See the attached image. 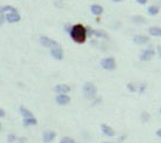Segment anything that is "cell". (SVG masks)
<instances>
[{
  "mask_svg": "<svg viewBox=\"0 0 161 143\" xmlns=\"http://www.w3.org/2000/svg\"><path fill=\"white\" fill-rule=\"evenodd\" d=\"M1 129H3V124H1V122H0V131H1Z\"/></svg>",
  "mask_w": 161,
  "mask_h": 143,
  "instance_id": "e575fe53",
  "label": "cell"
},
{
  "mask_svg": "<svg viewBox=\"0 0 161 143\" xmlns=\"http://www.w3.org/2000/svg\"><path fill=\"white\" fill-rule=\"evenodd\" d=\"M55 102L59 106H67L71 102V96L68 94H57Z\"/></svg>",
  "mask_w": 161,
  "mask_h": 143,
  "instance_id": "30bf717a",
  "label": "cell"
},
{
  "mask_svg": "<svg viewBox=\"0 0 161 143\" xmlns=\"http://www.w3.org/2000/svg\"><path fill=\"white\" fill-rule=\"evenodd\" d=\"M156 53H158V55L161 57V45L158 46V48H156Z\"/></svg>",
  "mask_w": 161,
  "mask_h": 143,
  "instance_id": "4dcf8cb0",
  "label": "cell"
},
{
  "mask_svg": "<svg viewBox=\"0 0 161 143\" xmlns=\"http://www.w3.org/2000/svg\"><path fill=\"white\" fill-rule=\"evenodd\" d=\"M83 94L87 100H94L98 96V88L91 81H87L83 86Z\"/></svg>",
  "mask_w": 161,
  "mask_h": 143,
  "instance_id": "7a4b0ae2",
  "label": "cell"
},
{
  "mask_svg": "<svg viewBox=\"0 0 161 143\" xmlns=\"http://www.w3.org/2000/svg\"><path fill=\"white\" fill-rule=\"evenodd\" d=\"M100 130H101V134L107 136V137H114L115 136V130L107 123L100 124Z\"/></svg>",
  "mask_w": 161,
  "mask_h": 143,
  "instance_id": "9c48e42d",
  "label": "cell"
},
{
  "mask_svg": "<svg viewBox=\"0 0 161 143\" xmlns=\"http://www.w3.org/2000/svg\"><path fill=\"white\" fill-rule=\"evenodd\" d=\"M71 28H72V26H71L69 24H65V25H63V31H65L66 33L69 34V32H71Z\"/></svg>",
  "mask_w": 161,
  "mask_h": 143,
  "instance_id": "484cf974",
  "label": "cell"
},
{
  "mask_svg": "<svg viewBox=\"0 0 161 143\" xmlns=\"http://www.w3.org/2000/svg\"><path fill=\"white\" fill-rule=\"evenodd\" d=\"M132 21L134 22V24H138V25H140V24H145L146 22V18L143 17V15H133L132 17Z\"/></svg>",
  "mask_w": 161,
  "mask_h": 143,
  "instance_id": "d6986e66",
  "label": "cell"
},
{
  "mask_svg": "<svg viewBox=\"0 0 161 143\" xmlns=\"http://www.w3.org/2000/svg\"><path fill=\"white\" fill-rule=\"evenodd\" d=\"M39 42H40V45H41L43 47L48 48V49H51L52 47H54V46L59 45L58 41H55V40H53V39H51L49 37H45V35H41V37H40Z\"/></svg>",
  "mask_w": 161,
  "mask_h": 143,
  "instance_id": "52a82bcc",
  "label": "cell"
},
{
  "mask_svg": "<svg viewBox=\"0 0 161 143\" xmlns=\"http://www.w3.org/2000/svg\"><path fill=\"white\" fill-rule=\"evenodd\" d=\"M159 114L161 115V107H160V109H159Z\"/></svg>",
  "mask_w": 161,
  "mask_h": 143,
  "instance_id": "d590c367",
  "label": "cell"
},
{
  "mask_svg": "<svg viewBox=\"0 0 161 143\" xmlns=\"http://www.w3.org/2000/svg\"><path fill=\"white\" fill-rule=\"evenodd\" d=\"M69 91H71V87L66 83H59L54 86V93L57 94H68Z\"/></svg>",
  "mask_w": 161,
  "mask_h": 143,
  "instance_id": "7c38bea8",
  "label": "cell"
},
{
  "mask_svg": "<svg viewBox=\"0 0 161 143\" xmlns=\"http://www.w3.org/2000/svg\"><path fill=\"white\" fill-rule=\"evenodd\" d=\"M151 38L148 35H145V34H137L134 35L133 38V42L137 43V45H146V43L149 42Z\"/></svg>",
  "mask_w": 161,
  "mask_h": 143,
  "instance_id": "8fae6325",
  "label": "cell"
},
{
  "mask_svg": "<svg viewBox=\"0 0 161 143\" xmlns=\"http://www.w3.org/2000/svg\"><path fill=\"white\" fill-rule=\"evenodd\" d=\"M93 37L97 39H108V33L103 29H94Z\"/></svg>",
  "mask_w": 161,
  "mask_h": 143,
  "instance_id": "ac0fdd59",
  "label": "cell"
},
{
  "mask_svg": "<svg viewBox=\"0 0 161 143\" xmlns=\"http://www.w3.org/2000/svg\"><path fill=\"white\" fill-rule=\"evenodd\" d=\"M59 143H75V140L73 137H69V136H63L60 138Z\"/></svg>",
  "mask_w": 161,
  "mask_h": 143,
  "instance_id": "603a6c76",
  "label": "cell"
},
{
  "mask_svg": "<svg viewBox=\"0 0 161 143\" xmlns=\"http://www.w3.org/2000/svg\"><path fill=\"white\" fill-rule=\"evenodd\" d=\"M147 89V83L146 82H141V83H139L138 85V93L139 94H143Z\"/></svg>",
  "mask_w": 161,
  "mask_h": 143,
  "instance_id": "7402d4cb",
  "label": "cell"
},
{
  "mask_svg": "<svg viewBox=\"0 0 161 143\" xmlns=\"http://www.w3.org/2000/svg\"><path fill=\"white\" fill-rule=\"evenodd\" d=\"M100 66L103 69L108 72H112L117 68V61L113 57H105L100 61Z\"/></svg>",
  "mask_w": 161,
  "mask_h": 143,
  "instance_id": "3957f363",
  "label": "cell"
},
{
  "mask_svg": "<svg viewBox=\"0 0 161 143\" xmlns=\"http://www.w3.org/2000/svg\"><path fill=\"white\" fill-rule=\"evenodd\" d=\"M140 120H141L142 123H147V122H149V120H151V114L146 111V110H143L141 114H140Z\"/></svg>",
  "mask_w": 161,
  "mask_h": 143,
  "instance_id": "ffe728a7",
  "label": "cell"
},
{
  "mask_svg": "<svg viewBox=\"0 0 161 143\" xmlns=\"http://www.w3.org/2000/svg\"><path fill=\"white\" fill-rule=\"evenodd\" d=\"M155 136H156V137L161 138V128L156 129V131H155Z\"/></svg>",
  "mask_w": 161,
  "mask_h": 143,
  "instance_id": "f546056e",
  "label": "cell"
},
{
  "mask_svg": "<svg viewBox=\"0 0 161 143\" xmlns=\"http://www.w3.org/2000/svg\"><path fill=\"white\" fill-rule=\"evenodd\" d=\"M6 116V111L3 108H0V119H4Z\"/></svg>",
  "mask_w": 161,
  "mask_h": 143,
  "instance_id": "f1b7e54d",
  "label": "cell"
},
{
  "mask_svg": "<svg viewBox=\"0 0 161 143\" xmlns=\"http://www.w3.org/2000/svg\"><path fill=\"white\" fill-rule=\"evenodd\" d=\"M5 22V17H0V26H3Z\"/></svg>",
  "mask_w": 161,
  "mask_h": 143,
  "instance_id": "1f68e13d",
  "label": "cell"
},
{
  "mask_svg": "<svg viewBox=\"0 0 161 143\" xmlns=\"http://www.w3.org/2000/svg\"><path fill=\"white\" fill-rule=\"evenodd\" d=\"M148 34L149 37H156V38H160L161 37V27L160 26H151L148 28Z\"/></svg>",
  "mask_w": 161,
  "mask_h": 143,
  "instance_id": "9a60e30c",
  "label": "cell"
},
{
  "mask_svg": "<svg viewBox=\"0 0 161 143\" xmlns=\"http://www.w3.org/2000/svg\"><path fill=\"white\" fill-rule=\"evenodd\" d=\"M55 137H57V133L54 130H52V129L45 130L44 133H43V136H41L44 143H52L55 140Z\"/></svg>",
  "mask_w": 161,
  "mask_h": 143,
  "instance_id": "ba28073f",
  "label": "cell"
},
{
  "mask_svg": "<svg viewBox=\"0 0 161 143\" xmlns=\"http://www.w3.org/2000/svg\"><path fill=\"white\" fill-rule=\"evenodd\" d=\"M49 53H51V55H52L53 59L59 60V61H60V60H63V57H65V52H63V47H61V45H60V43L51 48V49H49Z\"/></svg>",
  "mask_w": 161,
  "mask_h": 143,
  "instance_id": "8992f818",
  "label": "cell"
},
{
  "mask_svg": "<svg viewBox=\"0 0 161 143\" xmlns=\"http://www.w3.org/2000/svg\"><path fill=\"white\" fill-rule=\"evenodd\" d=\"M89 10H91V13H92L93 15H95V17H100V15H103V12H105V8H103L101 5H99V4H93V5H91Z\"/></svg>",
  "mask_w": 161,
  "mask_h": 143,
  "instance_id": "4fadbf2b",
  "label": "cell"
},
{
  "mask_svg": "<svg viewBox=\"0 0 161 143\" xmlns=\"http://www.w3.org/2000/svg\"><path fill=\"white\" fill-rule=\"evenodd\" d=\"M69 37L75 43L83 45L86 42L87 37H86V26L83 24H75L72 26L71 32H69Z\"/></svg>",
  "mask_w": 161,
  "mask_h": 143,
  "instance_id": "6da1fadb",
  "label": "cell"
},
{
  "mask_svg": "<svg viewBox=\"0 0 161 143\" xmlns=\"http://www.w3.org/2000/svg\"><path fill=\"white\" fill-rule=\"evenodd\" d=\"M160 13V8L156 5H151L147 7V14L151 15V17H155Z\"/></svg>",
  "mask_w": 161,
  "mask_h": 143,
  "instance_id": "e0dca14e",
  "label": "cell"
},
{
  "mask_svg": "<svg viewBox=\"0 0 161 143\" xmlns=\"http://www.w3.org/2000/svg\"><path fill=\"white\" fill-rule=\"evenodd\" d=\"M126 89L129 93H137L138 91V85H135L134 82H128L126 85Z\"/></svg>",
  "mask_w": 161,
  "mask_h": 143,
  "instance_id": "44dd1931",
  "label": "cell"
},
{
  "mask_svg": "<svg viewBox=\"0 0 161 143\" xmlns=\"http://www.w3.org/2000/svg\"><path fill=\"white\" fill-rule=\"evenodd\" d=\"M38 124V120L37 117H28V119H23V126L24 127H33Z\"/></svg>",
  "mask_w": 161,
  "mask_h": 143,
  "instance_id": "2e32d148",
  "label": "cell"
},
{
  "mask_svg": "<svg viewBox=\"0 0 161 143\" xmlns=\"http://www.w3.org/2000/svg\"><path fill=\"white\" fill-rule=\"evenodd\" d=\"M20 20H21V15H20L19 11L17 10V8L13 11H11V12H7L5 14V21L10 22V24L19 22Z\"/></svg>",
  "mask_w": 161,
  "mask_h": 143,
  "instance_id": "5b68a950",
  "label": "cell"
},
{
  "mask_svg": "<svg viewBox=\"0 0 161 143\" xmlns=\"http://www.w3.org/2000/svg\"><path fill=\"white\" fill-rule=\"evenodd\" d=\"M156 6H158V7H159V8L161 10V0H159V1H158V4H156Z\"/></svg>",
  "mask_w": 161,
  "mask_h": 143,
  "instance_id": "d6a6232c",
  "label": "cell"
},
{
  "mask_svg": "<svg viewBox=\"0 0 161 143\" xmlns=\"http://www.w3.org/2000/svg\"><path fill=\"white\" fill-rule=\"evenodd\" d=\"M137 1V4H139V5H146L147 2H148V0H135Z\"/></svg>",
  "mask_w": 161,
  "mask_h": 143,
  "instance_id": "83f0119b",
  "label": "cell"
},
{
  "mask_svg": "<svg viewBox=\"0 0 161 143\" xmlns=\"http://www.w3.org/2000/svg\"><path fill=\"white\" fill-rule=\"evenodd\" d=\"M113 2H121V1H123V0H112Z\"/></svg>",
  "mask_w": 161,
  "mask_h": 143,
  "instance_id": "836d02e7",
  "label": "cell"
},
{
  "mask_svg": "<svg viewBox=\"0 0 161 143\" xmlns=\"http://www.w3.org/2000/svg\"><path fill=\"white\" fill-rule=\"evenodd\" d=\"M59 1H66V0H59Z\"/></svg>",
  "mask_w": 161,
  "mask_h": 143,
  "instance_id": "74e56055",
  "label": "cell"
},
{
  "mask_svg": "<svg viewBox=\"0 0 161 143\" xmlns=\"http://www.w3.org/2000/svg\"><path fill=\"white\" fill-rule=\"evenodd\" d=\"M155 53H156L155 49L149 46V47L145 48V49H143V51L140 53V55H139V59H140L141 61H145V62L151 61L152 59H153V57L155 55Z\"/></svg>",
  "mask_w": 161,
  "mask_h": 143,
  "instance_id": "277c9868",
  "label": "cell"
},
{
  "mask_svg": "<svg viewBox=\"0 0 161 143\" xmlns=\"http://www.w3.org/2000/svg\"><path fill=\"white\" fill-rule=\"evenodd\" d=\"M103 143H113V142H109V141H107V142H103Z\"/></svg>",
  "mask_w": 161,
  "mask_h": 143,
  "instance_id": "8d00e7d4",
  "label": "cell"
},
{
  "mask_svg": "<svg viewBox=\"0 0 161 143\" xmlns=\"http://www.w3.org/2000/svg\"><path fill=\"white\" fill-rule=\"evenodd\" d=\"M19 111L21 116H23V119H28V117H34V114L28 109V108H26L25 106H20L19 107Z\"/></svg>",
  "mask_w": 161,
  "mask_h": 143,
  "instance_id": "5bb4252c",
  "label": "cell"
},
{
  "mask_svg": "<svg viewBox=\"0 0 161 143\" xmlns=\"http://www.w3.org/2000/svg\"><path fill=\"white\" fill-rule=\"evenodd\" d=\"M17 140H18V137H17L15 134H8L7 135V142L8 143H15Z\"/></svg>",
  "mask_w": 161,
  "mask_h": 143,
  "instance_id": "cb8c5ba5",
  "label": "cell"
},
{
  "mask_svg": "<svg viewBox=\"0 0 161 143\" xmlns=\"http://www.w3.org/2000/svg\"><path fill=\"white\" fill-rule=\"evenodd\" d=\"M93 34H94V29L91 26H86V37L88 38H93Z\"/></svg>",
  "mask_w": 161,
  "mask_h": 143,
  "instance_id": "d4e9b609",
  "label": "cell"
},
{
  "mask_svg": "<svg viewBox=\"0 0 161 143\" xmlns=\"http://www.w3.org/2000/svg\"><path fill=\"white\" fill-rule=\"evenodd\" d=\"M17 142L18 143H27L28 142V140H27V137H18V140H17Z\"/></svg>",
  "mask_w": 161,
  "mask_h": 143,
  "instance_id": "4316f807",
  "label": "cell"
}]
</instances>
